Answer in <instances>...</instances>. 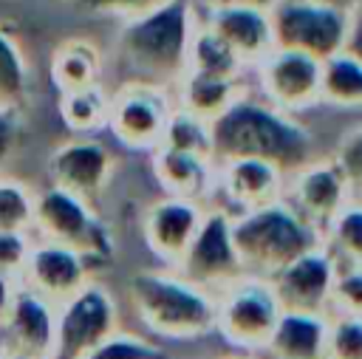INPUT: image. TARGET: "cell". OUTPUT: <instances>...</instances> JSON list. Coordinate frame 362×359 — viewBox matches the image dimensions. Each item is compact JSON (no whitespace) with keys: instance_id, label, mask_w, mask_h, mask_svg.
<instances>
[{"instance_id":"obj_34","label":"cell","mask_w":362,"mask_h":359,"mask_svg":"<svg viewBox=\"0 0 362 359\" xmlns=\"http://www.w3.org/2000/svg\"><path fill=\"white\" fill-rule=\"evenodd\" d=\"M331 158L337 161V167L348 178L354 198H362V124L345 130V136L334 147V155Z\"/></svg>"},{"instance_id":"obj_31","label":"cell","mask_w":362,"mask_h":359,"mask_svg":"<svg viewBox=\"0 0 362 359\" xmlns=\"http://www.w3.org/2000/svg\"><path fill=\"white\" fill-rule=\"evenodd\" d=\"M325 359H362V317L328 314Z\"/></svg>"},{"instance_id":"obj_25","label":"cell","mask_w":362,"mask_h":359,"mask_svg":"<svg viewBox=\"0 0 362 359\" xmlns=\"http://www.w3.org/2000/svg\"><path fill=\"white\" fill-rule=\"evenodd\" d=\"M320 102L337 107H362V59L342 48L322 59Z\"/></svg>"},{"instance_id":"obj_38","label":"cell","mask_w":362,"mask_h":359,"mask_svg":"<svg viewBox=\"0 0 362 359\" xmlns=\"http://www.w3.org/2000/svg\"><path fill=\"white\" fill-rule=\"evenodd\" d=\"M17 280L14 277H6V274H0V319L6 317V311H8V305H11V297H14V291H17Z\"/></svg>"},{"instance_id":"obj_17","label":"cell","mask_w":362,"mask_h":359,"mask_svg":"<svg viewBox=\"0 0 362 359\" xmlns=\"http://www.w3.org/2000/svg\"><path fill=\"white\" fill-rule=\"evenodd\" d=\"M57 334V305L17 286L6 317L0 319V348L6 356L48 359Z\"/></svg>"},{"instance_id":"obj_33","label":"cell","mask_w":362,"mask_h":359,"mask_svg":"<svg viewBox=\"0 0 362 359\" xmlns=\"http://www.w3.org/2000/svg\"><path fill=\"white\" fill-rule=\"evenodd\" d=\"M328 314L362 317V266H339L337 269Z\"/></svg>"},{"instance_id":"obj_1","label":"cell","mask_w":362,"mask_h":359,"mask_svg":"<svg viewBox=\"0 0 362 359\" xmlns=\"http://www.w3.org/2000/svg\"><path fill=\"white\" fill-rule=\"evenodd\" d=\"M209 155L215 164L232 158H266L288 175L317 158V141L294 113L246 90L209 122Z\"/></svg>"},{"instance_id":"obj_3","label":"cell","mask_w":362,"mask_h":359,"mask_svg":"<svg viewBox=\"0 0 362 359\" xmlns=\"http://www.w3.org/2000/svg\"><path fill=\"white\" fill-rule=\"evenodd\" d=\"M127 300L150 334L198 339L215 331L218 297L175 269H141L127 280Z\"/></svg>"},{"instance_id":"obj_11","label":"cell","mask_w":362,"mask_h":359,"mask_svg":"<svg viewBox=\"0 0 362 359\" xmlns=\"http://www.w3.org/2000/svg\"><path fill=\"white\" fill-rule=\"evenodd\" d=\"M175 271L184 274L187 280L209 288L212 294H218L221 288H226L229 283H235L238 277L246 274L240 254L235 249L229 209L206 206V215H204L189 249L184 252L181 263L175 266Z\"/></svg>"},{"instance_id":"obj_28","label":"cell","mask_w":362,"mask_h":359,"mask_svg":"<svg viewBox=\"0 0 362 359\" xmlns=\"http://www.w3.org/2000/svg\"><path fill=\"white\" fill-rule=\"evenodd\" d=\"M28 96V65L14 34L0 23V107H23Z\"/></svg>"},{"instance_id":"obj_4","label":"cell","mask_w":362,"mask_h":359,"mask_svg":"<svg viewBox=\"0 0 362 359\" xmlns=\"http://www.w3.org/2000/svg\"><path fill=\"white\" fill-rule=\"evenodd\" d=\"M232 237L243 271L272 277L303 252L322 243V232L308 223L286 198L232 212Z\"/></svg>"},{"instance_id":"obj_46","label":"cell","mask_w":362,"mask_h":359,"mask_svg":"<svg viewBox=\"0 0 362 359\" xmlns=\"http://www.w3.org/2000/svg\"><path fill=\"white\" fill-rule=\"evenodd\" d=\"M359 11H362V8H359ZM359 11H356V14H359Z\"/></svg>"},{"instance_id":"obj_7","label":"cell","mask_w":362,"mask_h":359,"mask_svg":"<svg viewBox=\"0 0 362 359\" xmlns=\"http://www.w3.org/2000/svg\"><path fill=\"white\" fill-rule=\"evenodd\" d=\"M119 331V305L107 286L88 280L57 305V334L48 359H85L96 345Z\"/></svg>"},{"instance_id":"obj_14","label":"cell","mask_w":362,"mask_h":359,"mask_svg":"<svg viewBox=\"0 0 362 359\" xmlns=\"http://www.w3.org/2000/svg\"><path fill=\"white\" fill-rule=\"evenodd\" d=\"M96 266L76 249L54 243V240H34L28 260L20 271V286L31 288L34 294L45 297L48 302L59 305L71 294H76L88 280H93Z\"/></svg>"},{"instance_id":"obj_42","label":"cell","mask_w":362,"mask_h":359,"mask_svg":"<svg viewBox=\"0 0 362 359\" xmlns=\"http://www.w3.org/2000/svg\"><path fill=\"white\" fill-rule=\"evenodd\" d=\"M221 359H252V356H246V353H229V356H221Z\"/></svg>"},{"instance_id":"obj_9","label":"cell","mask_w":362,"mask_h":359,"mask_svg":"<svg viewBox=\"0 0 362 359\" xmlns=\"http://www.w3.org/2000/svg\"><path fill=\"white\" fill-rule=\"evenodd\" d=\"M252 73H255V93L286 113L297 116L320 102L322 59L305 51L272 45L252 65Z\"/></svg>"},{"instance_id":"obj_12","label":"cell","mask_w":362,"mask_h":359,"mask_svg":"<svg viewBox=\"0 0 362 359\" xmlns=\"http://www.w3.org/2000/svg\"><path fill=\"white\" fill-rule=\"evenodd\" d=\"M48 184L85 201H96L113 175V153L96 136H71L48 153Z\"/></svg>"},{"instance_id":"obj_18","label":"cell","mask_w":362,"mask_h":359,"mask_svg":"<svg viewBox=\"0 0 362 359\" xmlns=\"http://www.w3.org/2000/svg\"><path fill=\"white\" fill-rule=\"evenodd\" d=\"M204 215H206L204 201L161 195L144 212V220H141L144 243L150 246V252L158 260L167 263V269H175L181 263L184 252L189 249Z\"/></svg>"},{"instance_id":"obj_43","label":"cell","mask_w":362,"mask_h":359,"mask_svg":"<svg viewBox=\"0 0 362 359\" xmlns=\"http://www.w3.org/2000/svg\"><path fill=\"white\" fill-rule=\"evenodd\" d=\"M62 3H88V0H62Z\"/></svg>"},{"instance_id":"obj_22","label":"cell","mask_w":362,"mask_h":359,"mask_svg":"<svg viewBox=\"0 0 362 359\" xmlns=\"http://www.w3.org/2000/svg\"><path fill=\"white\" fill-rule=\"evenodd\" d=\"M246 90H249L246 79H226V76H206V73L184 71V76L173 88V102H175V107H184V110L212 122Z\"/></svg>"},{"instance_id":"obj_10","label":"cell","mask_w":362,"mask_h":359,"mask_svg":"<svg viewBox=\"0 0 362 359\" xmlns=\"http://www.w3.org/2000/svg\"><path fill=\"white\" fill-rule=\"evenodd\" d=\"M173 107H175L173 90L124 79L116 90H110L105 130H110L116 136V141H122L130 150L153 153L161 144V136H164Z\"/></svg>"},{"instance_id":"obj_8","label":"cell","mask_w":362,"mask_h":359,"mask_svg":"<svg viewBox=\"0 0 362 359\" xmlns=\"http://www.w3.org/2000/svg\"><path fill=\"white\" fill-rule=\"evenodd\" d=\"M274 45L325 59L348 45L354 14L325 0H280L272 11Z\"/></svg>"},{"instance_id":"obj_20","label":"cell","mask_w":362,"mask_h":359,"mask_svg":"<svg viewBox=\"0 0 362 359\" xmlns=\"http://www.w3.org/2000/svg\"><path fill=\"white\" fill-rule=\"evenodd\" d=\"M150 172L164 195L206 201L218 189V164L212 161V155L156 147L150 153Z\"/></svg>"},{"instance_id":"obj_40","label":"cell","mask_w":362,"mask_h":359,"mask_svg":"<svg viewBox=\"0 0 362 359\" xmlns=\"http://www.w3.org/2000/svg\"><path fill=\"white\" fill-rule=\"evenodd\" d=\"M325 3H331V6H337L342 11H348V14H356L362 8V0H325Z\"/></svg>"},{"instance_id":"obj_2","label":"cell","mask_w":362,"mask_h":359,"mask_svg":"<svg viewBox=\"0 0 362 359\" xmlns=\"http://www.w3.org/2000/svg\"><path fill=\"white\" fill-rule=\"evenodd\" d=\"M195 25V0H167L144 17L119 23L116 57L127 71V82H147L173 90L187 71Z\"/></svg>"},{"instance_id":"obj_32","label":"cell","mask_w":362,"mask_h":359,"mask_svg":"<svg viewBox=\"0 0 362 359\" xmlns=\"http://www.w3.org/2000/svg\"><path fill=\"white\" fill-rule=\"evenodd\" d=\"M85 359H167V353L144 336L116 331L102 345H96Z\"/></svg>"},{"instance_id":"obj_27","label":"cell","mask_w":362,"mask_h":359,"mask_svg":"<svg viewBox=\"0 0 362 359\" xmlns=\"http://www.w3.org/2000/svg\"><path fill=\"white\" fill-rule=\"evenodd\" d=\"M325 249L339 266H362V201L351 198L322 229Z\"/></svg>"},{"instance_id":"obj_44","label":"cell","mask_w":362,"mask_h":359,"mask_svg":"<svg viewBox=\"0 0 362 359\" xmlns=\"http://www.w3.org/2000/svg\"><path fill=\"white\" fill-rule=\"evenodd\" d=\"M0 359H6V353H3V348H0Z\"/></svg>"},{"instance_id":"obj_24","label":"cell","mask_w":362,"mask_h":359,"mask_svg":"<svg viewBox=\"0 0 362 359\" xmlns=\"http://www.w3.org/2000/svg\"><path fill=\"white\" fill-rule=\"evenodd\" d=\"M107 107H110V90L99 85L76 88V90H59V119L74 136H96L107 127Z\"/></svg>"},{"instance_id":"obj_15","label":"cell","mask_w":362,"mask_h":359,"mask_svg":"<svg viewBox=\"0 0 362 359\" xmlns=\"http://www.w3.org/2000/svg\"><path fill=\"white\" fill-rule=\"evenodd\" d=\"M337 257L325 249V243L303 252L291 263H286L277 274L269 277L283 311H314L328 314L331 308V286L337 277Z\"/></svg>"},{"instance_id":"obj_26","label":"cell","mask_w":362,"mask_h":359,"mask_svg":"<svg viewBox=\"0 0 362 359\" xmlns=\"http://www.w3.org/2000/svg\"><path fill=\"white\" fill-rule=\"evenodd\" d=\"M187 71L206 73V76H226V79H246V73H252V68H246L240 57L201 23L195 25V34L189 42Z\"/></svg>"},{"instance_id":"obj_39","label":"cell","mask_w":362,"mask_h":359,"mask_svg":"<svg viewBox=\"0 0 362 359\" xmlns=\"http://www.w3.org/2000/svg\"><path fill=\"white\" fill-rule=\"evenodd\" d=\"M348 51H354L362 59V11L354 14V25H351V37H348Z\"/></svg>"},{"instance_id":"obj_6","label":"cell","mask_w":362,"mask_h":359,"mask_svg":"<svg viewBox=\"0 0 362 359\" xmlns=\"http://www.w3.org/2000/svg\"><path fill=\"white\" fill-rule=\"evenodd\" d=\"M215 297V331L240 351H263L283 311L269 277L243 274Z\"/></svg>"},{"instance_id":"obj_5","label":"cell","mask_w":362,"mask_h":359,"mask_svg":"<svg viewBox=\"0 0 362 359\" xmlns=\"http://www.w3.org/2000/svg\"><path fill=\"white\" fill-rule=\"evenodd\" d=\"M31 235L40 240H54L82 252L96 269L107 266L116 249L113 232L96 215L93 204L54 184H45L42 189H37Z\"/></svg>"},{"instance_id":"obj_30","label":"cell","mask_w":362,"mask_h":359,"mask_svg":"<svg viewBox=\"0 0 362 359\" xmlns=\"http://www.w3.org/2000/svg\"><path fill=\"white\" fill-rule=\"evenodd\" d=\"M158 147H173V150H184V153L209 155V122L184 110V107H173Z\"/></svg>"},{"instance_id":"obj_47","label":"cell","mask_w":362,"mask_h":359,"mask_svg":"<svg viewBox=\"0 0 362 359\" xmlns=\"http://www.w3.org/2000/svg\"><path fill=\"white\" fill-rule=\"evenodd\" d=\"M359 201H362V198H359Z\"/></svg>"},{"instance_id":"obj_29","label":"cell","mask_w":362,"mask_h":359,"mask_svg":"<svg viewBox=\"0 0 362 359\" xmlns=\"http://www.w3.org/2000/svg\"><path fill=\"white\" fill-rule=\"evenodd\" d=\"M34 201L37 189L23 178L0 172V229L31 232L34 229Z\"/></svg>"},{"instance_id":"obj_37","label":"cell","mask_w":362,"mask_h":359,"mask_svg":"<svg viewBox=\"0 0 362 359\" xmlns=\"http://www.w3.org/2000/svg\"><path fill=\"white\" fill-rule=\"evenodd\" d=\"M23 136V113L20 107H0V172L17 153Z\"/></svg>"},{"instance_id":"obj_23","label":"cell","mask_w":362,"mask_h":359,"mask_svg":"<svg viewBox=\"0 0 362 359\" xmlns=\"http://www.w3.org/2000/svg\"><path fill=\"white\" fill-rule=\"evenodd\" d=\"M51 79L57 90H76L102 82V54L90 40L74 37L57 45L51 57Z\"/></svg>"},{"instance_id":"obj_16","label":"cell","mask_w":362,"mask_h":359,"mask_svg":"<svg viewBox=\"0 0 362 359\" xmlns=\"http://www.w3.org/2000/svg\"><path fill=\"white\" fill-rule=\"evenodd\" d=\"M283 198L308 223H314L322 232L331 223V218L354 198V192L337 161L328 155V158H311L294 172H288Z\"/></svg>"},{"instance_id":"obj_36","label":"cell","mask_w":362,"mask_h":359,"mask_svg":"<svg viewBox=\"0 0 362 359\" xmlns=\"http://www.w3.org/2000/svg\"><path fill=\"white\" fill-rule=\"evenodd\" d=\"M167 0H88L85 6L102 17H110V20H119V23H127V20H136V17H144L150 14L153 8L164 6Z\"/></svg>"},{"instance_id":"obj_45","label":"cell","mask_w":362,"mask_h":359,"mask_svg":"<svg viewBox=\"0 0 362 359\" xmlns=\"http://www.w3.org/2000/svg\"><path fill=\"white\" fill-rule=\"evenodd\" d=\"M6 359H23V356H6Z\"/></svg>"},{"instance_id":"obj_19","label":"cell","mask_w":362,"mask_h":359,"mask_svg":"<svg viewBox=\"0 0 362 359\" xmlns=\"http://www.w3.org/2000/svg\"><path fill=\"white\" fill-rule=\"evenodd\" d=\"M286 172L266 158H232L218 164V192L235 212L255 209L286 195Z\"/></svg>"},{"instance_id":"obj_35","label":"cell","mask_w":362,"mask_h":359,"mask_svg":"<svg viewBox=\"0 0 362 359\" xmlns=\"http://www.w3.org/2000/svg\"><path fill=\"white\" fill-rule=\"evenodd\" d=\"M34 235L31 232H8L0 229V274L20 280V271L28 260Z\"/></svg>"},{"instance_id":"obj_21","label":"cell","mask_w":362,"mask_h":359,"mask_svg":"<svg viewBox=\"0 0 362 359\" xmlns=\"http://www.w3.org/2000/svg\"><path fill=\"white\" fill-rule=\"evenodd\" d=\"M328 314L280 311V319L266 342L272 359H325Z\"/></svg>"},{"instance_id":"obj_41","label":"cell","mask_w":362,"mask_h":359,"mask_svg":"<svg viewBox=\"0 0 362 359\" xmlns=\"http://www.w3.org/2000/svg\"><path fill=\"white\" fill-rule=\"evenodd\" d=\"M232 3H249V6H257V8H266V11H272L280 0H232Z\"/></svg>"},{"instance_id":"obj_13","label":"cell","mask_w":362,"mask_h":359,"mask_svg":"<svg viewBox=\"0 0 362 359\" xmlns=\"http://www.w3.org/2000/svg\"><path fill=\"white\" fill-rule=\"evenodd\" d=\"M198 23L226 42L246 68H252L272 45V14L266 8L232 0H195Z\"/></svg>"}]
</instances>
